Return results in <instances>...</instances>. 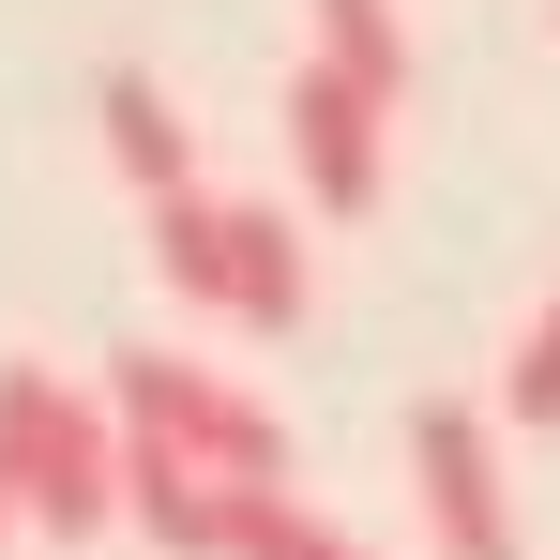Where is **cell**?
I'll return each mask as SVG.
<instances>
[{
  "label": "cell",
  "instance_id": "6da1fadb",
  "mask_svg": "<svg viewBox=\"0 0 560 560\" xmlns=\"http://www.w3.org/2000/svg\"><path fill=\"white\" fill-rule=\"evenodd\" d=\"M0 485H15V515L61 530V546L121 530V409L15 349V364H0Z\"/></svg>",
  "mask_w": 560,
  "mask_h": 560
},
{
  "label": "cell",
  "instance_id": "277c9868",
  "mask_svg": "<svg viewBox=\"0 0 560 560\" xmlns=\"http://www.w3.org/2000/svg\"><path fill=\"white\" fill-rule=\"evenodd\" d=\"M378 121H394V106L303 46V77H288V167L318 183V212H334V228H349V212H378V167H394V152H378Z\"/></svg>",
  "mask_w": 560,
  "mask_h": 560
},
{
  "label": "cell",
  "instance_id": "7a4b0ae2",
  "mask_svg": "<svg viewBox=\"0 0 560 560\" xmlns=\"http://www.w3.org/2000/svg\"><path fill=\"white\" fill-rule=\"evenodd\" d=\"M106 409H121V440H167V455H197L212 485H288V424L243 378L183 364V349H106Z\"/></svg>",
  "mask_w": 560,
  "mask_h": 560
},
{
  "label": "cell",
  "instance_id": "8fae6325",
  "mask_svg": "<svg viewBox=\"0 0 560 560\" xmlns=\"http://www.w3.org/2000/svg\"><path fill=\"white\" fill-rule=\"evenodd\" d=\"M500 424L560 440V288L530 303V334H515V364H500Z\"/></svg>",
  "mask_w": 560,
  "mask_h": 560
},
{
  "label": "cell",
  "instance_id": "9c48e42d",
  "mask_svg": "<svg viewBox=\"0 0 560 560\" xmlns=\"http://www.w3.org/2000/svg\"><path fill=\"white\" fill-rule=\"evenodd\" d=\"M303 46H318L334 77H364L378 106L409 92V15H394V0H303Z\"/></svg>",
  "mask_w": 560,
  "mask_h": 560
},
{
  "label": "cell",
  "instance_id": "8992f818",
  "mask_svg": "<svg viewBox=\"0 0 560 560\" xmlns=\"http://www.w3.org/2000/svg\"><path fill=\"white\" fill-rule=\"evenodd\" d=\"M92 121H106V167H121L137 197H197V121L167 106V77H137V61H121V77L92 92Z\"/></svg>",
  "mask_w": 560,
  "mask_h": 560
},
{
  "label": "cell",
  "instance_id": "5b68a950",
  "mask_svg": "<svg viewBox=\"0 0 560 560\" xmlns=\"http://www.w3.org/2000/svg\"><path fill=\"white\" fill-rule=\"evenodd\" d=\"M228 318L243 334H303L318 318V243L288 212H243V197H228Z\"/></svg>",
  "mask_w": 560,
  "mask_h": 560
},
{
  "label": "cell",
  "instance_id": "ba28073f",
  "mask_svg": "<svg viewBox=\"0 0 560 560\" xmlns=\"http://www.w3.org/2000/svg\"><path fill=\"white\" fill-rule=\"evenodd\" d=\"M212 560H378L364 530H334L303 485H228V546Z\"/></svg>",
  "mask_w": 560,
  "mask_h": 560
},
{
  "label": "cell",
  "instance_id": "52a82bcc",
  "mask_svg": "<svg viewBox=\"0 0 560 560\" xmlns=\"http://www.w3.org/2000/svg\"><path fill=\"white\" fill-rule=\"evenodd\" d=\"M121 515H137L167 560H212V546H228V485H212L197 455H167V440H121Z\"/></svg>",
  "mask_w": 560,
  "mask_h": 560
},
{
  "label": "cell",
  "instance_id": "7c38bea8",
  "mask_svg": "<svg viewBox=\"0 0 560 560\" xmlns=\"http://www.w3.org/2000/svg\"><path fill=\"white\" fill-rule=\"evenodd\" d=\"M15 530H31V515H15V485H0V560H15Z\"/></svg>",
  "mask_w": 560,
  "mask_h": 560
},
{
  "label": "cell",
  "instance_id": "3957f363",
  "mask_svg": "<svg viewBox=\"0 0 560 560\" xmlns=\"http://www.w3.org/2000/svg\"><path fill=\"white\" fill-rule=\"evenodd\" d=\"M409 500H424L440 560H530L515 546V485H500V424L469 394H424L409 409Z\"/></svg>",
  "mask_w": 560,
  "mask_h": 560
},
{
  "label": "cell",
  "instance_id": "30bf717a",
  "mask_svg": "<svg viewBox=\"0 0 560 560\" xmlns=\"http://www.w3.org/2000/svg\"><path fill=\"white\" fill-rule=\"evenodd\" d=\"M152 273L197 318H228V197H152Z\"/></svg>",
  "mask_w": 560,
  "mask_h": 560
}]
</instances>
